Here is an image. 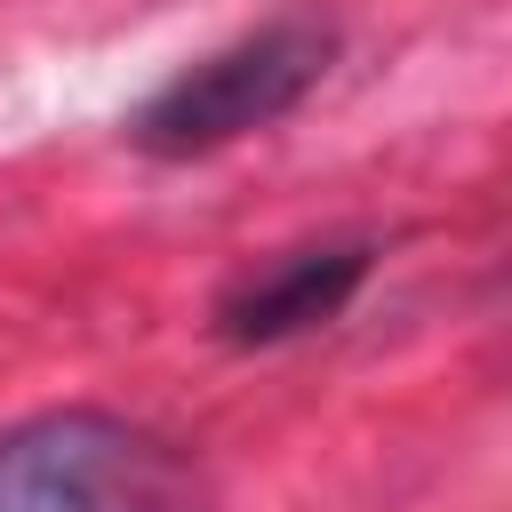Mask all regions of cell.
I'll use <instances>...</instances> for the list:
<instances>
[{"label":"cell","mask_w":512,"mask_h":512,"mask_svg":"<svg viewBox=\"0 0 512 512\" xmlns=\"http://www.w3.org/2000/svg\"><path fill=\"white\" fill-rule=\"evenodd\" d=\"M344 32L312 8H280L264 24H248L240 40L192 56L184 72H168L136 112H128V144L144 160H208L240 136L280 128L336 64Z\"/></svg>","instance_id":"obj_1"},{"label":"cell","mask_w":512,"mask_h":512,"mask_svg":"<svg viewBox=\"0 0 512 512\" xmlns=\"http://www.w3.org/2000/svg\"><path fill=\"white\" fill-rule=\"evenodd\" d=\"M0 512H208V480L136 416L40 408L0 432Z\"/></svg>","instance_id":"obj_2"},{"label":"cell","mask_w":512,"mask_h":512,"mask_svg":"<svg viewBox=\"0 0 512 512\" xmlns=\"http://www.w3.org/2000/svg\"><path fill=\"white\" fill-rule=\"evenodd\" d=\"M376 272V240L368 232H336V240H304V248H280L264 264H248L240 280L216 288L208 304V328L240 352H272V344H296L312 328H328Z\"/></svg>","instance_id":"obj_3"}]
</instances>
